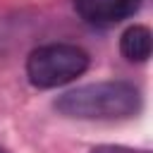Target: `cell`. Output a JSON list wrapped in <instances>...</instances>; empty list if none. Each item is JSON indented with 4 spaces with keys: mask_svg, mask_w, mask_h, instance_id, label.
<instances>
[{
    "mask_svg": "<svg viewBox=\"0 0 153 153\" xmlns=\"http://www.w3.org/2000/svg\"><path fill=\"white\" fill-rule=\"evenodd\" d=\"M74 10L81 19L96 26H108L131 14L129 0H74Z\"/></svg>",
    "mask_w": 153,
    "mask_h": 153,
    "instance_id": "obj_3",
    "label": "cell"
},
{
    "mask_svg": "<svg viewBox=\"0 0 153 153\" xmlns=\"http://www.w3.org/2000/svg\"><path fill=\"white\" fill-rule=\"evenodd\" d=\"M88 67V53L72 43H48L26 57V76L36 88H55L74 81Z\"/></svg>",
    "mask_w": 153,
    "mask_h": 153,
    "instance_id": "obj_2",
    "label": "cell"
},
{
    "mask_svg": "<svg viewBox=\"0 0 153 153\" xmlns=\"http://www.w3.org/2000/svg\"><path fill=\"white\" fill-rule=\"evenodd\" d=\"M151 29L143 24L129 26L120 38V50L129 62H146L151 57Z\"/></svg>",
    "mask_w": 153,
    "mask_h": 153,
    "instance_id": "obj_4",
    "label": "cell"
},
{
    "mask_svg": "<svg viewBox=\"0 0 153 153\" xmlns=\"http://www.w3.org/2000/svg\"><path fill=\"white\" fill-rule=\"evenodd\" d=\"M0 153H7V151H5V148H2V146H0Z\"/></svg>",
    "mask_w": 153,
    "mask_h": 153,
    "instance_id": "obj_6",
    "label": "cell"
},
{
    "mask_svg": "<svg viewBox=\"0 0 153 153\" xmlns=\"http://www.w3.org/2000/svg\"><path fill=\"white\" fill-rule=\"evenodd\" d=\"M55 110L72 120L117 122L141 110V93L129 81H98L62 93L55 100Z\"/></svg>",
    "mask_w": 153,
    "mask_h": 153,
    "instance_id": "obj_1",
    "label": "cell"
},
{
    "mask_svg": "<svg viewBox=\"0 0 153 153\" xmlns=\"http://www.w3.org/2000/svg\"><path fill=\"white\" fill-rule=\"evenodd\" d=\"M91 153H148V151H136L127 146H96Z\"/></svg>",
    "mask_w": 153,
    "mask_h": 153,
    "instance_id": "obj_5",
    "label": "cell"
}]
</instances>
